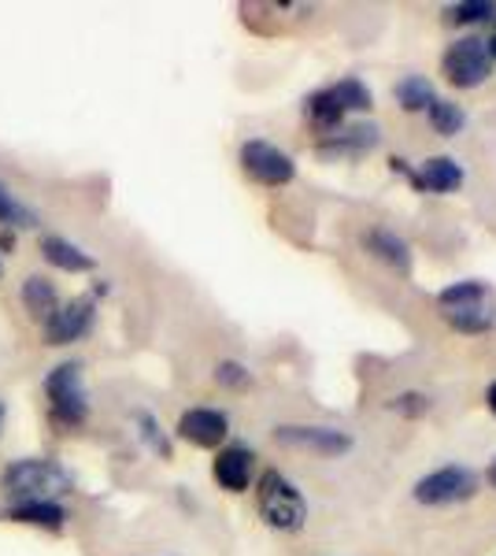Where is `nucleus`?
Segmentation results:
<instances>
[{
  "mask_svg": "<svg viewBox=\"0 0 496 556\" xmlns=\"http://www.w3.org/2000/svg\"><path fill=\"white\" fill-rule=\"evenodd\" d=\"M441 71H445V78L456 89H474L493 75V56H489V49H485L482 38L467 34V38H456L445 49V56H441Z\"/></svg>",
  "mask_w": 496,
  "mask_h": 556,
  "instance_id": "39448f33",
  "label": "nucleus"
},
{
  "mask_svg": "<svg viewBox=\"0 0 496 556\" xmlns=\"http://www.w3.org/2000/svg\"><path fill=\"white\" fill-rule=\"evenodd\" d=\"M252 471H256V453L249 445H227L219 450L212 464V475L227 493H245L249 482H252Z\"/></svg>",
  "mask_w": 496,
  "mask_h": 556,
  "instance_id": "9b49d317",
  "label": "nucleus"
},
{
  "mask_svg": "<svg viewBox=\"0 0 496 556\" xmlns=\"http://www.w3.org/2000/svg\"><path fill=\"white\" fill-rule=\"evenodd\" d=\"M448 23H489L496 20V4L493 0H463V4H453L445 12Z\"/></svg>",
  "mask_w": 496,
  "mask_h": 556,
  "instance_id": "5701e85b",
  "label": "nucleus"
},
{
  "mask_svg": "<svg viewBox=\"0 0 496 556\" xmlns=\"http://www.w3.org/2000/svg\"><path fill=\"white\" fill-rule=\"evenodd\" d=\"M178 438H186L196 450H219L230 438V419L219 408H189L178 419Z\"/></svg>",
  "mask_w": 496,
  "mask_h": 556,
  "instance_id": "9d476101",
  "label": "nucleus"
},
{
  "mask_svg": "<svg viewBox=\"0 0 496 556\" xmlns=\"http://www.w3.org/2000/svg\"><path fill=\"white\" fill-rule=\"evenodd\" d=\"M256 501H259V516H264V523L275 527V531L293 534L308 523V501H304V493L296 490L278 468H267L264 475H259Z\"/></svg>",
  "mask_w": 496,
  "mask_h": 556,
  "instance_id": "7ed1b4c3",
  "label": "nucleus"
},
{
  "mask_svg": "<svg viewBox=\"0 0 496 556\" xmlns=\"http://www.w3.org/2000/svg\"><path fill=\"white\" fill-rule=\"evenodd\" d=\"M241 172H245L252 182L259 186H290L296 178V164L290 152H282L278 146H270V141H259L252 138L241 146Z\"/></svg>",
  "mask_w": 496,
  "mask_h": 556,
  "instance_id": "0eeeda50",
  "label": "nucleus"
},
{
  "mask_svg": "<svg viewBox=\"0 0 496 556\" xmlns=\"http://www.w3.org/2000/svg\"><path fill=\"white\" fill-rule=\"evenodd\" d=\"M20 301H23V308L30 312V319H38V323H44V319L52 316V312L60 308L56 286H52L49 278H41V275H26V278H23Z\"/></svg>",
  "mask_w": 496,
  "mask_h": 556,
  "instance_id": "dca6fc26",
  "label": "nucleus"
},
{
  "mask_svg": "<svg viewBox=\"0 0 496 556\" xmlns=\"http://www.w3.org/2000/svg\"><path fill=\"white\" fill-rule=\"evenodd\" d=\"M427 115H430V127H434L441 138H456L459 130L467 127V112L459 104H453V101H437L427 108Z\"/></svg>",
  "mask_w": 496,
  "mask_h": 556,
  "instance_id": "412c9836",
  "label": "nucleus"
},
{
  "mask_svg": "<svg viewBox=\"0 0 496 556\" xmlns=\"http://www.w3.org/2000/svg\"><path fill=\"white\" fill-rule=\"evenodd\" d=\"M485 405H489V412L496 416V382L489 386V390H485Z\"/></svg>",
  "mask_w": 496,
  "mask_h": 556,
  "instance_id": "cd10ccee",
  "label": "nucleus"
},
{
  "mask_svg": "<svg viewBox=\"0 0 496 556\" xmlns=\"http://www.w3.org/2000/svg\"><path fill=\"white\" fill-rule=\"evenodd\" d=\"M393 97H396V104H400L404 112H427V108L437 101L434 83H430V78H422V75L400 78L396 89H393Z\"/></svg>",
  "mask_w": 496,
  "mask_h": 556,
  "instance_id": "6ab92c4d",
  "label": "nucleus"
},
{
  "mask_svg": "<svg viewBox=\"0 0 496 556\" xmlns=\"http://www.w3.org/2000/svg\"><path fill=\"white\" fill-rule=\"evenodd\" d=\"M378 141H382V134H378V127H367V123H356V127H341L333 130L330 138L319 141V156H364V152H371Z\"/></svg>",
  "mask_w": 496,
  "mask_h": 556,
  "instance_id": "f8f14e48",
  "label": "nucleus"
},
{
  "mask_svg": "<svg viewBox=\"0 0 496 556\" xmlns=\"http://www.w3.org/2000/svg\"><path fill=\"white\" fill-rule=\"evenodd\" d=\"M364 249L374 260L390 264L393 271H400V275L411 271V249H408V241H404L400 235H393V230H385V227L367 230V235H364Z\"/></svg>",
  "mask_w": 496,
  "mask_h": 556,
  "instance_id": "4468645a",
  "label": "nucleus"
},
{
  "mask_svg": "<svg viewBox=\"0 0 496 556\" xmlns=\"http://www.w3.org/2000/svg\"><path fill=\"white\" fill-rule=\"evenodd\" d=\"M138 427H141V438H145L152 450H156L167 460V456H170V442L164 438V430H160L156 416H149V412H138Z\"/></svg>",
  "mask_w": 496,
  "mask_h": 556,
  "instance_id": "b1692460",
  "label": "nucleus"
},
{
  "mask_svg": "<svg viewBox=\"0 0 496 556\" xmlns=\"http://www.w3.org/2000/svg\"><path fill=\"white\" fill-rule=\"evenodd\" d=\"M275 442L290 445V450H308L319 456H341L352 450V434L333 427H275Z\"/></svg>",
  "mask_w": 496,
  "mask_h": 556,
  "instance_id": "1a4fd4ad",
  "label": "nucleus"
},
{
  "mask_svg": "<svg viewBox=\"0 0 496 556\" xmlns=\"http://www.w3.org/2000/svg\"><path fill=\"white\" fill-rule=\"evenodd\" d=\"M478 493V475L463 464H448V468H437L430 475H422L415 482L411 497L419 505H430V508H441V505H459V501H471Z\"/></svg>",
  "mask_w": 496,
  "mask_h": 556,
  "instance_id": "423d86ee",
  "label": "nucleus"
},
{
  "mask_svg": "<svg viewBox=\"0 0 496 556\" xmlns=\"http://www.w3.org/2000/svg\"><path fill=\"white\" fill-rule=\"evenodd\" d=\"M93 319H97V301L93 298H75V301L60 304V308L41 323L44 345L78 342V338H86L89 330H93Z\"/></svg>",
  "mask_w": 496,
  "mask_h": 556,
  "instance_id": "6e6552de",
  "label": "nucleus"
},
{
  "mask_svg": "<svg viewBox=\"0 0 496 556\" xmlns=\"http://www.w3.org/2000/svg\"><path fill=\"white\" fill-rule=\"evenodd\" d=\"M215 382H219V386H230V390H241V386H249V382H252V375H249V367H245V364L222 361L219 367H215Z\"/></svg>",
  "mask_w": 496,
  "mask_h": 556,
  "instance_id": "393cba45",
  "label": "nucleus"
},
{
  "mask_svg": "<svg viewBox=\"0 0 496 556\" xmlns=\"http://www.w3.org/2000/svg\"><path fill=\"white\" fill-rule=\"evenodd\" d=\"M8 516L15 523L44 527V531H63V523H67V513L60 508V501H23V505L8 508Z\"/></svg>",
  "mask_w": 496,
  "mask_h": 556,
  "instance_id": "f3484780",
  "label": "nucleus"
},
{
  "mask_svg": "<svg viewBox=\"0 0 496 556\" xmlns=\"http://www.w3.org/2000/svg\"><path fill=\"white\" fill-rule=\"evenodd\" d=\"M330 93L338 97V104L345 108V115L348 112H371L374 108V93L359 83V78H341L338 86H330Z\"/></svg>",
  "mask_w": 496,
  "mask_h": 556,
  "instance_id": "4be33fe9",
  "label": "nucleus"
},
{
  "mask_svg": "<svg viewBox=\"0 0 496 556\" xmlns=\"http://www.w3.org/2000/svg\"><path fill=\"white\" fill-rule=\"evenodd\" d=\"M489 486H496V460H493V468H489Z\"/></svg>",
  "mask_w": 496,
  "mask_h": 556,
  "instance_id": "7c9ffc66",
  "label": "nucleus"
},
{
  "mask_svg": "<svg viewBox=\"0 0 496 556\" xmlns=\"http://www.w3.org/2000/svg\"><path fill=\"white\" fill-rule=\"evenodd\" d=\"M393 408L404 412V416H422V412H430V397H422V393H400V397H393Z\"/></svg>",
  "mask_w": 496,
  "mask_h": 556,
  "instance_id": "a878e982",
  "label": "nucleus"
},
{
  "mask_svg": "<svg viewBox=\"0 0 496 556\" xmlns=\"http://www.w3.org/2000/svg\"><path fill=\"white\" fill-rule=\"evenodd\" d=\"M304 112H308L311 127L322 134V138H330L333 130H341V123H345V108L338 104V97L330 93V89H319V93H311L308 101H304Z\"/></svg>",
  "mask_w": 496,
  "mask_h": 556,
  "instance_id": "a211bd4d",
  "label": "nucleus"
},
{
  "mask_svg": "<svg viewBox=\"0 0 496 556\" xmlns=\"http://www.w3.org/2000/svg\"><path fill=\"white\" fill-rule=\"evenodd\" d=\"M441 316L448 319V327H456L459 334H485L496 327V304L485 290V282L467 278V282H453L437 293Z\"/></svg>",
  "mask_w": 496,
  "mask_h": 556,
  "instance_id": "f03ea898",
  "label": "nucleus"
},
{
  "mask_svg": "<svg viewBox=\"0 0 496 556\" xmlns=\"http://www.w3.org/2000/svg\"><path fill=\"white\" fill-rule=\"evenodd\" d=\"M411 186L419 193H453L463 186V167L453 156H430L419 172L411 175Z\"/></svg>",
  "mask_w": 496,
  "mask_h": 556,
  "instance_id": "ddd939ff",
  "label": "nucleus"
},
{
  "mask_svg": "<svg viewBox=\"0 0 496 556\" xmlns=\"http://www.w3.org/2000/svg\"><path fill=\"white\" fill-rule=\"evenodd\" d=\"M4 416H8V405L0 401V427H4Z\"/></svg>",
  "mask_w": 496,
  "mask_h": 556,
  "instance_id": "c756f323",
  "label": "nucleus"
},
{
  "mask_svg": "<svg viewBox=\"0 0 496 556\" xmlns=\"http://www.w3.org/2000/svg\"><path fill=\"white\" fill-rule=\"evenodd\" d=\"M15 227H38V212L30 204L15 201V193L0 182V230H15Z\"/></svg>",
  "mask_w": 496,
  "mask_h": 556,
  "instance_id": "aec40b11",
  "label": "nucleus"
},
{
  "mask_svg": "<svg viewBox=\"0 0 496 556\" xmlns=\"http://www.w3.org/2000/svg\"><path fill=\"white\" fill-rule=\"evenodd\" d=\"M49 416L56 427H82L89 416V397L82 386V361H63L44 379Z\"/></svg>",
  "mask_w": 496,
  "mask_h": 556,
  "instance_id": "20e7f679",
  "label": "nucleus"
},
{
  "mask_svg": "<svg viewBox=\"0 0 496 556\" xmlns=\"http://www.w3.org/2000/svg\"><path fill=\"white\" fill-rule=\"evenodd\" d=\"M38 249H41V256L49 260L52 267H60V271H67V275H86V271H93V267H97L93 256L82 253L75 241H67L60 235H44Z\"/></svg>",
  "mask_w": 496,
  "mask_h": 556,
  "instance_id": "2eb2a0df",
  "label": "nucleus"
},
{
  "mask_svg": "<svg viewBox=\"0 0 496 556\" xmlns=\"http://www.w3.org/2000/svg\"><path fill=\"white\" fill-rule=\"evenodd\" d=\"M71 486H75L71 471L60 468L56 460H44V456L12 460L4 475H0V490L12 497V505H23V501H56Z\"/></svg>",
  "mask_w": 496,
  "mask_h": 556,
  "instance_id": "f257e3e1",
  "label": "nucleus"
},
{
  "mask_svg": "<svg viewBox=\"0 0 496 556\" xmlns=\"http://www.w3.org/2000/svg\"><path fill=\"white\" fill-rule=\"evenodd\" d=\"M485 49H489V56L496 60V34H493V38H489V41H485Z\"/></svg>",
  "mask_w": 496,
  "mask_h": 556,
  "instance_id": "c85d7f7f",
  "label": "nucleus"
},
{
  "mask_svg": "<svg viewBox=\"0 0 496 556\" xmlns=\"http://www.w3.org/2000/svg\"><path fill=\"white\" fill-rule=\"evenodd\" d=\"M15 249V230H0V253H12Z\"/></svg>",
  "mask_w": 496,
  "mask_h": 556,
  "instance_id": "bb28decb",
  "label": "nucleus"
}]
</instances>
